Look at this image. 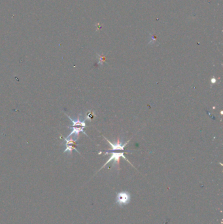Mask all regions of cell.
I'll list each match as a JSON object with an SVG mask.
<instances>
[{
    "mask_svg": "<svg viewBox=\"0 0 223 224\" xmlns=\"http://www.w3.org/2000/svg\"><path fill=\"white\" fill-rule=\"evenodd\" d=\"M106 140H107V139H106ZM107 140V142H108L110 144L111 146H112V149H111V151H107V152L105 153V154H107V153H111V155H111V157H110V159L106 162V163H105L104 166H103L102 168H104L105 165H107V163H109L110 161H113V160L115 162H117V163H118V165H119V160H120V157H123L124 159H126V161H128V160L126 159V157H125V155H124V154H125V153L123 152L124 149H125L124 148H125V146H126L127 143L125 144L124 145H122L121 143H120L119 140H118L117 144H113V143H111V142H110V141H109L108 140ZM102 168H101V169H102ZM101 169H100V170H101Z\"/></svg>",
    "mask_w": 223,
    "mask_h": 224,
    "instance_id": "obj_1",
    "label": "cell"
},
{
    "mask_svg": "<svg viewBox=\"0 0 223 224\" xmlns=\"http://www.w3.org/2000/svg\"><path fill=\"white\" fill-rule=\"evenodd\" d=\"M116 203L120 206H126L129 204L131 201L130 194L127 192H121L117 194Z\"/></svg>",
    "mask_w": 223,
    "mask_h": 224,
    "instance_id": "obj_2",
    "label": "cell"
},
{
    "mask_svg": "<svg viewBox=\"0 0 223 224\" xmlns=\"http://www.w3.org/2000/svg\"><path fill=\"white\" fill-rule=\"evenodd\" d=\"M65 115L67 116V117L71 120L72 122L73 123V125L72 127H83V128H85L86 127V124L85 123V121H81L79 119H77V121H74V120H73L71 117H69V116L67 114H65Z\"/></svg>",
    "mask_w": 223,
    "mask_h": 224,
    "instance_id": "obj_3",
    "label": "cell"
},
{
    "mask_svg": "<svg viewBox=\"0 0 223 224\" xmlns=\"http://www.w3.org/2000/svg\"><path fill=\"white\" fill-rule=\"evenodd\" d=\"M74 149L76 150L77 152H79L77 150V149L75 148V146H73V145H66V148H65V150L64 151V152L65 153V152L68 151V152H69L70 154H72V153L73 150H74Z\"/></svg>",
    "mask_w": 223,
    "mask_h": 224,
    "instance_id": "obj_4",
    "label": "cell"
},
{
    "mask_svg": "<svg viewBox=\"0 0 223 224\" xmlns=\"http://www.w3.org/2000/svg\"><path fill=\"white\" fill-rule=\"evenodd\" d=\"M215 81H215V79H213V80H212V83H215Z\"/></svg>",
    "mask_w": 223,
    "mask_h": 224,
    "instance_id": "obj_5",
    "label": "cell"
}]
</instances>
